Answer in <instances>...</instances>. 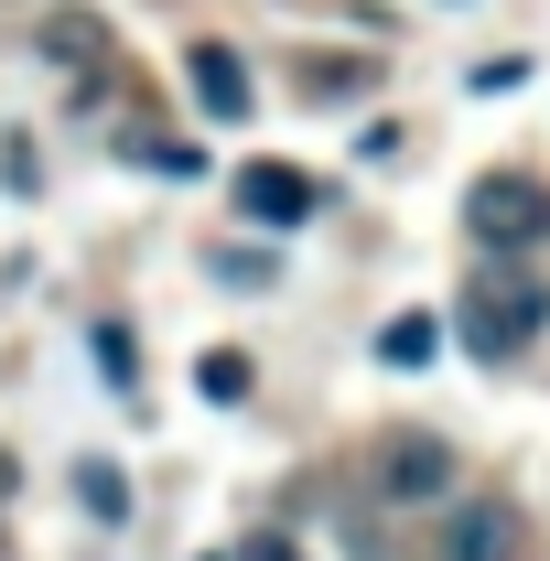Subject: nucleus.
I'll list each match as a JSON object with an SVG mask.
<instances>
[{
	"label": "nucleus",
	"instance_id": "6e6552de",
	"mask_svg": "<svg viewBox=\"0 0 550 561\" xmlns=\"http://www.w3.org/2000/svg\"><path fill=\"white\" fill-rule=\"evenodd\" d=\"M378 356H389V367H421V356H432V324H421V313H400V324L378 335Z\"/></svg>",
	"mask_w": 550,
	"mask_h": 561
},
{
	"label": "nucleus",
	"instance_id": "f03ea898",
	"mask_svg": "<svg viewBox=\"0 0 550 561\" xmlns=\"http://www.w3.org/2000/svg\"><path fill=\"white\" fill-rule=\"evenodd\" d=\"M485 249H550V184L540 173H485L475 195H465Z\"/></svg>",
	"mask_w": 550,
	"mask_h": 561
},
{
	"label": "nucleus",
	"instance_id": "1a4fd4ad",
	"mask_svg": "<svg viewBox=\"0 0 550 561\" xmlns=\"http://www.w3.org/2000/svg\"><path fill=\"white\" fill-rule=\"evenodd\" d=\"M195 389H206V400H238V389H249V356H227V346H216L206 367H195Z\"/></svg>",
	"mask_w": 550,
	"mask_h": 561
},
{
	"label": "nucleus",
	"instance_id": "9d476101",
	"mask_svg": "<svg viewBox=\"0 0 550 561\" xmlns=\"http://www.w3.org/2000/svg\"><path fill=\"white\" fill-rule=\"evenodd\" d=\"M302 87H313V98H367V66H356V55H335V66H313Z\"/></svg>",
	"mask_w": 550,
	"mask_h": 561
},
{
	"label": "nucleus",
	"instance_id": "423d86ee",
	"mask_svg": "<svg viewBox=\"0 0 550 561\" xmlns=\"http://www.w3.org/2000/svg\"><path fill=\"white\" fill-rule=\"evenodd\" d=\"M195 108H206V119H249V66H238L227 44L195 55Z\"/></svg>",
	"mask_w": 550,
	"mask_h": 561
},
{
	"label": "nucleus",
	"instance_id": "f257e3e1",
	"mask_svg": "<svg viewBox=\"0 0 550 561\" xmlns=\"http://www.w3.org/2000/svg\"><path fill=\"white\" fill-rule=\"evenodd\" d=\"M550 324V280L529 271V249H485V271L465 280V346L475 356H518Z\"/></svg>",
	"mask_w": 550,
	"mask_h": 561
},
{
	"label": "nucleus",
	"instance_id": "9b49d317",
	"mask_svg": "<svg viewBox=\"0 0 550 561\" xmlns=\"http://www.w3.org/2000/svg\"><path fill=\"white\" fill-rule=\"evenodd\" d=\"M249 561H302V551H291V540L271 529V540H249Z\"/></svg>",
	"mask_w": 550,
	"mask_h": 561
},
{
	"label": "nucleus",
	"instance_id": "39448f33",
	"mask_svg": "<svg viewBox=\"0 0 550 561\" xmlns=\"http://www.w3.org/2000/svg\"><path fill=\"white\" fill-rule=\"evenodd\" d=\"M443 561H518V518L507 507H454L443 518Z\"/></svg>",
	"mask_w": 550,
	"mask_h": 561
},
{
	"label": "nucleus",
	"instance_id": "7ed1b4c3",
	"mask_svg": "<svg viewBox=\"0 0 550 561\" xmlns=\"http://www.w3.org/2000/svg\"><path fill=\"white\" fill-rule=\"evenodd\" d=\"M378 486L400 496V507L454 496V443H443V432H389V443H378Z\"/></svg>",
	"mask_w": 550,
	"mask_h": 561
},
{
	"label": "nucleus",
	"instance_id": "0eeeda50",
	"mask_svg": "<svg viewBox=\"0 0 550 561\" xmlns=\"http://www.w3.org/2000/svg\"><path fill=\"white\" fill-rule=\"evenodd\" d=\"M76 496H87V518H130V486H119V465H76Z\"/></svg>",
	"mask_w": 550,
	"mask_h": 561
},
{
	"label": "nucleus",
	"instance_id": "20e7f679",
	"mask_svg": "<svg viewBox=\"0 0 550 561\" xmlns=\"http://www.w3.org/2000/svg\"><path fill=\"white\" fill-rule=\"evenodd\" d=\"M238 216L302 227V216H313V173H302V162H249V173H238Z\"/></svg>",
	"mask_w": 550,
	"mask_h": 561
}]
</instances>
